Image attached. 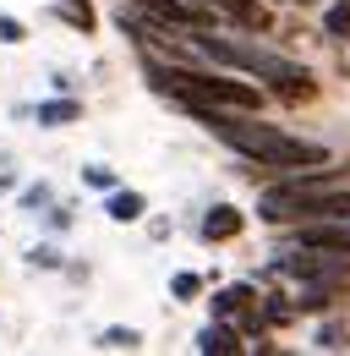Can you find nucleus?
I'll return each mask as SVG.
<instances>
[{"label":"nucleus","mask_w":350,"mask_h":356,"mask_svg":"<svg viewBox=\"0 0 350 356\" xmlns=\"http://www.w3.org/2000/svg\"><path fill=\"white\" fill-rule=\"evenodd\" d=\"M197 121L235 148L247 165H262L274 176H296V170H317V165H334V154L323 143H306V137L279 132L274 121H252V110H197Z\"/></svg>","instance_id":"obj_1"},{"label":"nucleus","mask_w":350,"mask_h":356,"mask_svg":"<svg viewBox=\"0 0 350 356\" xmlns=\"http://www.w3.org/2000/svg\"><path fill=\"white\" fill-rule=\"evenodd\" d=\"M186 39H192L197 55H208L214 66H230V72L258 77L279 104H312V99H317V77L306 72L301 60H285V55H274V49H262V44H247V39H219L214 28L186 33Z\"/></svg>","instance_id":"obj_2"},{"label":"nucleus","mask_w":350,"mask_h":356,"mask_svg":"<svg viewBox=\"0 0 350 356\" xmlns=\"http://www.w3.org/2000/svg\"><path fill=\"white\" fill-rule=\"evenodd\" d=\"M148 83L175 99L181 110H262L268 88L247 83V77H224V72H208V66H181V60H148Z\"/></svg>","instance_id":"obj_3"},{"label":"nucleus","mask_w":350,"mask_h":356,"mask_svg":"<svg viewBox=\"0 0 350 356\" xmlns=\"http://www.w3.org/2000/svg\"><path fill=\"white\" fill-rule=\"evenodd\" d=\"M268 268H274V274H285V280H301V285H312V280H350V252L296 241L290 252H279Z\"/></svg>","instance_id":"obj_4"},{"label":"nucleus","mask_w":350,"mask_h":356,"mask_svg":"<svg viewBox=\"0 0 350 356\" xmlns=\"http://www.w3.org/2000/svg\"><path fill=\"white\" fill-rule=\"evenodd\" d=\"M197 6L230 17L241 33H274V11H268V0H197Z\"/></svg>","instance_id":"obj_5"},{"label":"nucleus","mask_w":350,"mask_h":356,"mask_svg":"<svg viewBox=\"0 0 350 356\" xmlns=\"http://www.w3.org/2000/svg\"><path fill=\"white\" fill-rule=\"evenodd\" d=\"M197 351L203 356H235V351H247V334H241L230 318H214V323L197 334Z\"/></svg>","instance_id":"obj_6"},{"label":"nucleus","mask_w":350,"mask_h":356,"mask_svg":"<svg viewBox=\"0 0 350 356\" xmlns=\"http://www.w3.org/2000/svg\"><path fill=\"white\" fill-rule=\"evenodd\" d=\"M241 209H230V203H214V209H208V214H203V225H197V230H203V241H235V236H241Z\"/></svg>","instance_id":"obj_7"},{"label":"nucleus","mask_w":350,"mask_h":356,"mask_svg":"<svg viewBox=\"0 0 350 356\" xmlns=\"http://www.w3.org/2000/svg\"><path fill=\"white\" fill-rule=\"evenodd\" d=\"M104 214L115 225H131V220L148 214V203H142V192H110V197H104Z\"/></svg>","instance_id":"obj_8"},{"label":"nucleus","mask_w":350,"mask_h":356,"mask_svg":"<svg viewBox=\"0 0 350 356\" xmlns=\"http://www.w3.org/2000/svg\"><path fill=\"white\" fill-rule=\"evenodd\" d=\"M83 115V104L72 99V93H60V99H49V104H39V127H72Z\"/></svg>","instance_id":"obj_9"},{"label":"nucleus","mask_w":350,"mask_h":356,"mask_svg":"<svg viewBox=\"0 0 350 356\" xmlns=\"http://www.w3.org/2000/svg\"><path fill=\"white\" fill-rule=\"evenodd\" d=\"M258 312H262V329H285L290 318H301V312H296V302H285V296H262Z\"/></svg>","instance_id":"obj_10"},{"label":"nucleus","mask_w":350,"mask_h":356,"mask_svg":"<svg viewBox=\"0 0 350 356\" xmlns=\"http://www.w3.org/2000/svg\"><path fill=\"white\" fill-rule=\"evenodd\" d=\"M55 11H60L77 33H93V28H99V17H93V6H88V0H55Z\"/></svg>","instance_id":"obj_11"},{"label":"nucleus","mask_w":350,"mask_h":356,"mask_svg":"<svg viewBox=\"0 0 350 356\" xmlns=\"http://www.w3.org/2000/svg\"><path fill=\"white\" fill-rule=\"evenodd\" d=\"M93 346H99V351H137V346H142V334L115 323V329H99V340H93Z\"/></svg>","instance_id":"obj_12"},{"label":"nucleus","mask_w":350,"mask_h":356,"mask_svg":"<svg viewBox=\"0 0 350 356\" xmlns=\"http://www.w3.org/2000/svg\"><path fill=\"white\" fill-rule=\"evenodd\" d=\"M317 351H350V323H323L317 329Z\"/></svg>","instance_id":"obj_13"},{"label":"nucleus","mask_w":350,"mask_h":356,"mask_svg":"<svg viewBox=\"0 0 350 356\" xmlns=\"http://www.w3.org/2000/svg\"><path fill=\"white\" fill-rule=\"evenodd\" d=\"M323 33L350 39V0H334V6H328V17H323Z\"/></svg>","instance_id":"obj_14"},{"label":"nucleus","mask_w":350,"mask_h":356,"mask_svg":"<svg viewBox=\"0 0 350 356\" xmlns=\"http://www.w3.org/2000/svg\"><path fill=\"white\" fill-rule=\"evenodd\" d=\"M170 296H175V302H197V296H203V274H175Z\"/></svg>","instance_id":"obj_15"},{"label":"nucleus","mask_w":350,"mask_h":356,"mask_svg":"<svg viewBox=\"0 0 350 356\" xmlns=\"http://www.w3.org/2000/svg\"><path fill=\"white\" fill-rule=\"evenodd\" d=\"M83 181H88V186H99V192H115V176H110L104 165H88V170H83Z\"/></svg>","instance_id":"obj_16"},{"label":"nucleus","mask_w":350,"mask_h":356,"mask_svg":"<svg viewBox=\"0 0 350 356\" xmlns=\"http://www.w3.org/2000/svg\"><path fill=\"white\" fill-rule=\"evenodd\" d=\"M22 39H28V28L17 17H0V44H22Z\"/></svg>","instance_id":"obj_17"},{"label":"nucleus","mask_w":350,"mask_h":356,"mask_svg":"<svg viewBox=\"0 0 350 356\" xmlns=\"http://www.w3.org/2000/svg\"><path fill=\"white\" fill-rule=\"evenodd\" d=\"M290 6H317V0H290Z\"/></svg>","instance_id":"obj_18"}]
</instances>
